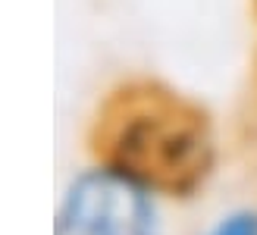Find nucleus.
I'll return each instance as SVG.
<instances>
[{"label": "nucleus", "instance_id": "f257e3e1", "mask_svg": "<svg viewBox=\"0 0 257 235\" xmlns=\"http://www.w3.org/2000/svg\"><path fill=\"white\" fill-rule=\"evenodd\" d=\"M88 154L163 201H191L210 185L220 145L201 103L170 85L135 78L116 85L97 107Z\"/></svg>", "mask_w": 257, "mask_h": 235}, {"label": "nucleus", "instance_id": "f03ea898", "mask_svg": "<svg viewBox=\"0 0 257 235\" xmlns=\"http://www.w3.org/2000/svg\"><path fill=\"white\" fill-rule=\"evenodd\" d=\"M160 201L135 179L91 160L63 188L54 235H166Z\"/></svg>", "mask_w": 257, "mask_h": 235}, {"label": "nucleus", "instance_id": "7ed1b4c3", "mask_svg": "<svg viewBox=\"0 0 257 235\" xmlns=\"http://www.w3.org/2000/svg\"><path fill=\"white\" fill-rule=\"evenodd\" d=\"M204 235H257V207H235L223 213Z\"/></svg>", "mask_w": 257, "mask_h": 235}]
</instances>
